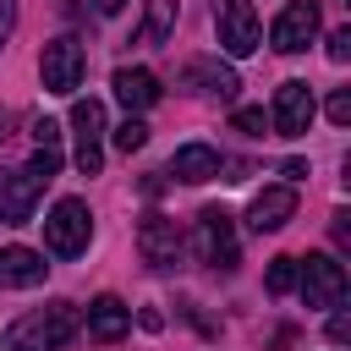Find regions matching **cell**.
I'll return each instance as SVG.
<instances>
[{
	"mask_svg": "<svg viewBox=\"0 0 351 351\" xmlns=\"http://www.w3.org/2000/svg\"><path fill=\"white\" fill-rule=\"evenodd\" d=\"M329 340H335V346H346V340H351V318H346V313H335V318H329Z\"/></svg>",
	"mask_w": 351,
	"mask_h": 351,
	"instance_id": "cell-25",
	"label": "cell"
},
{
	"mask_svg": "<svg viewBox=\"0 0 351 351\" xmlns=\"http://www.w3.org/2000/svg\"><path fill=\"white\" fill-rule=\"evenodd\" d=\"M296 285H302V302H307V307H340V302H346V269H340V258H329V252L296 258Z\"/></svg>",
	"mask_w": 351,
	"mask_h": 351,
	"instance_id": "cell-3",
	"label": "cell"
},
{
	"mask_svg": "<svg viewBox=\"0 0 351 351\" xmlns=\"http://www.w3.org/2000/svg\"><path fill=\"white\" fill-rule=\"evenodd\" d=\"M181 88L186 93H208V99H236L241 77L230 66H219V60H186L181 66Z\"/></svg>",
	"mask_w": 351,
	"mask_h": 351,
	"instance_id": "cell-12",
	"label": "cell"
},
{
	"mask_svg": "<svg viewBox=\"0 0 351 351\" xmlns=\"http://www.w3.org/2000/svg\"><path fill=\"white\" fill-rule=\"evenodd\" d=\"M137 252H143L148 269H176V258H181V230H176V219L148 214V219L137 225Z\"/></svg>",
	"mask_w": 351,
	"mask_h": 351,
	"instance_id": "cell-10",
	"label": "cell"
},
{
	"mask_svg": "<svg viewBox=\"0 0 351 351\" xmlns=\"http://www.w3.org/2000/svg\"><path fill=\"white\" fill-rule=\"evenodd\" d=\"M176 33V0H143V27L137 44H165Z\"/></svg>",
	"mask_w": 351,
	"mask_h": 351,
	"instance_id": "cell-19",
	"label": "cell"
},
{
	"mask_svg": "<svg viewBox=\"0 0 351 351\" xmlns=\"http://www.w3.org/2000/svg\"><path fill=\"white\" fill-rule=\"evenodd\" d=\"M143 143H148V126H143L137 115H126V121L115 126V148H121V154H137Z\"/></svg>",
	"mask_w": 351,
	"mask_h": 351,
	"instance_id": "cell-21",
	"label": "cell"
},
{
	"mask_svg": "<svg viewBox=\"0 0 351 351\" xmlns=\"http://www.w3.org/2000/svg\"><path fill=\"white\" fill-rule=\"evenodd\" d=\"M82 324H88V335H93L99 346H115V340H121V335L132 329V307H126L121 296H93V302H88V318H82Z\"/></svg>",
	"mask_w": 351,
	"mask_h": 351,
	"instance_id": "cell-14",
	"label": "cell"
},
{
	"mask_svg": "<svg viewBox=\"0 0 351 351\" xmlns=\"http://www.w3.org/2000/svg\"><path fill=\"white\" fill-rule=\"evenodd\" d=\"M313 38H318V0H285V11L269 27V44L280 55H302Z\"/></svg>",
	"mask_w": 351,
	"mask_h": 351,
	"instance_id": "cell-8",
	"label": "cell"
},
{
	"mask_svg": "<svg viewBox=\"0 0 351 351\" xmlns=\"http://www.w3.org/2000/svg\"><path fill=\"white\" fill-rule=\"evenodd\" d=\"M192 247H197V258H203L208 269H236L241 241H236V225H230V214H225L219 203H208V208L197 214V236H192Z\"/></svg>",
	"mask_w": 351,
	"mask_h": 351,
	"instance_id": "cell-4",
	"label": "cell"
},
{
	"mask_svg": "<svg viewBox=\"0 0 351 351\" xmlns=\"http://www.w3.org/2000/svg\"><path fill=\"white\" fill-rule=\"evenodd\" d=\"M313 88L307 82H280L274 88V110H269V126L280 132V137H302L307 126H313Z\"/></svg>",
	"mask_w": 351,
	"mask_h": 351,
	"instance_id": "cell-9",
	"label": "cell"
},
{
	"mask_svg": "<svg viewBox=\"0 0 351 351\" xmlns=\"http://www.w3.org/2000/svg\"><path fill=\"white\" fill-rule=\"evenodd\" d=\"M346 219H351V214L340 208V214H335V241H340V247H351V225H346Z\"/></svg>",
	"mask_w": 351,
	"mask_h": 351,
	"instance_id": "cell-27",
	"label": "cell"
},
{
	"mask_svg": "<svg viewBox=\"0 0 351 351\" xmlns=\"http://www.w3.org/2000/svg\"><path fill=\"white\" fill-rule=\"evenodd\" d=\"M88 236H93V214H88L82 197H60V203L44 214V247H49L55 258H77V252L88 247Z\"/></svg>",
	"mask_w": 351,
	"mask_h": 351,
	"instance_id": "cell-2",
	"label": "cell"
},
{
	"mask_svg": "<svg viewBox=\"0 0 351 351\" xmlns=\"http://www.w3.org/2000/svg\"><path fill=\"white\" fill-rule=\"evenodd\" d=\"M5 137H11V115L0 110V143H5Z\"/></svg>",
	"mask_w": 351,
	"mask_h": 351,
	"instance_id": "cell-30",
	"label": "cell"
},
{
	"mask_svg": "<svg viewBox=\"0 0 351 351\" xmlns=\"http://www.w3.org/2000/svg\"><path fill=\"white\" fill-rule=\"evenodd\" d=\"M230 126H236V132H247V137H263V132H269V115H263V110H236V115H230Z\"/></svg>",
	"mask_w": 351,
	"mask_h": 351,
	"instance_id": "cell-22",
	"label": "cell"
},
{
	"mask_svg": "<svg viewBox=\"0 0 351 351\" xmlns=\"http://www.w3.org/2000/svg\"><path fill=\"white\" fill-rule=\"evenodd\" d=\"M44 274H49L44 252H33V247H0V285L33 291V285H44Z\"/></svg>",
	"mask_w": 351,
	"mask_h": 351,
	"instance_id": "cell-16",
	"label": "cell"
},
{
	"mask_svg": "<svg viewBox=\"0 0 351 351\" xmlns=\"http://www.w3.org/2000/svg\"><path fill=\"white\" fill-rule=\"evenodd\" d=\"M280 176H285V181H302V176H307V165H302V159H285V165H280Z\"/></svg>",
	"mask_w": 351,
	"mask_h": 351,
	"instance_id": "cell-28",
	"label": "cell"
},
{
	"mask_svg": "<svg viewBox=\"0 0 351 351\" xmlns=\"http://www.w3.org/2000/svg\"><path fill=\"white\" fill-rule=\"evenodd\" d=\"M121 5H126V0H93V11H99V16H115Z\"/></svg>",
	"mask_w": 351,
	"mask_h": 351,
	"instance_id": "cell-29",
	"label": "cell"
},
{
	"mask_svg": "<svg viewBox=\"0 0 351 351\" xmlns=\"http://www.w3.org/2000/svg\"><path fill=\"white\" fill-rule=\"evenodd\" d=\"M170 176H176V181H186V186H203V181H214V176H219V154H214L208 143H186V148H176Z\"/></svg>",
	"mask_w": 351,
	"mask_h": 351,
	"instance_id": "cell-17",
	"label": "cell"
},
{
	"mask_svg": "<svg viewBox=\"0 0 351 351\" xmlns=\"http://www.w3.org/2000/svg\"><path fill=\"white\" fill-rule=\"evenodd\" d=\"M110 88H115V99L126 104V115H143L148 104H159V77H154L148 66H121Z\"/></svg>",
	"mask_w": 351,
	"mask_h": 351,
	"instance_id": "cell-15",
	"label": "cell"
},
{
	"mask_svg": "<svg viewBox=\"0 0 351 351\" xmlns=\"http://www.w3.org/2000/svg\"><path fill=\"white\" fill-rule=\"evenodd\" d=\"M324 110H329V121H335V126H346V121H351V88H335Z\"/></svg>",
	"mask_w": 351,
	"mask_h": 351,
	"instance_id": "cell-23",
	"label": "cell"
},
{
	"mask_svg": "<svg viewBox=\"0 0 351 351\" xmlns=\"http://www.w3.org/2000/svg\"><path fill=\"white\" fill-rule=\"evenodd\" d=\"M27 170L44 176V181H55V170H60V126L49 115L33 121V159H27Z\"/></svg>",
	"mask_w": 351,
	"mask_h": 351,
	"instance_id": "cell-18",
	"label": "cell"
},
{
	"mask_svg": "<svg viewBox=\"0 0 351 351\" xmlns=\"http://www.w3.org/2000/svg\"><path fill=\"white\" fill-rule=\"evenodd\" d=\"M11 27H16V0H0V44L11 38Z\"/></svg>",
	"mask_w": 351,
	"mask_h": 351,
	"instance_id": "cell-26",
	"label": "cell"
},
{
	"mask_svg": "<svg viewBox=\"0 0 351 351\" xmlns=\"http://www.w3.org/2000/svg\"><path fill=\"white\" fill-rule=\"evenodd\" d=\"M71 132H77V170L82 176H99L104 170V148H99V137H104V104L99 99H77L71 104Z\"/></svg>",
	"mask_w": 351,
	"mask_h": 351,
	"instance_id": "cell-7",
	"label": "cell"
},
{
	"mask_svg": "<svg viewBox=\"0 0 351 351\" xmlns=\"http://www.w3.org/2000/svg\"><path fill=\"white\" fill-rule=\"evenodd\" d=\"M291 214H296V186H291V181H280V186H263V192L252 197V208H247V225L263 236V230H280Z\"/></svg>",
	"mask_w": 351,
	"mask_h": 351,
	"instance_id": "cell-13",
	"label": "cell"
},
{
	"mask_svg": "<svg viewBox=\"0 0 351 351\" xmlns=\"http://www.w3.org/2000/svg\"><path fill=\"white\" fill-rule=\"evenodd\" d=\"M329 60H335V66L351 60V27H335V33H329Z\"/></svg>",
	"mask_w": 351,
	"mask_h": 351,
	"instance_id": "cell-24",
	"label": "cell"
},
{
	"mask_svg": "<svg viewBox=\"0 0 351 351\" xmlns=\"http://www.w3.org/2000/svg\"><path fill=\"white\" fill-rule=\"evenodd\" d=\"M214 27H219V49L225 55H252L258 49V38H263V27H258V11H252V0H214Z\"/></svg>",
	"mask_w": 351,
	"mask_h": 351,
	"instance_id": "cell-5",
	"label": "cell"
},
{
	"mask_svg": "<svg viewBox=\"0 0 351 351\" xmlns=\"http://www.w3.org/2000/svg\"><path fill=\"white\" fill-rule=\"evenodd\" d=\"M82 66H88V55H82L77 38H49L44 55H38V77H44V88L60 93V99L82 88Z\"/></svg>",
	"mask_w": 351,
	"mask_h": 351,
	"instance_id": "cell-6",
	"label": "cell"
},
{
	"mask_svg": "<svg viewBox=\"0 0 351 351\" xmlns=\"http://www.w3.org/2000/svg\"><path fill=\"white\" fill-rule=\"evenodd\" d=\"M77 329H82V313H77L71 302H49V307L16 318V324L0 335V351H60V346L77 340Z\"/></svg>",
	"mask_w": 351,
	"mask_h": 351,
	"instance_id": "cell-1",
	"label": "cell"
},
{
	"mask_svg": "<svg viewBox=\"0 0 351 351\" xmlns=\"http://www.w3.org/2000/svg\"><path fill=\"white\" fill-rule=\"evenodd\" d=\"M269 296H285V291H296V258H269Z\"/></svg>",
	"mask_w": 351,
	"mask_h": 351,
	"instance_id": "cell-20",
	"label": "cell"
},
{
	"mask_svg": "<svg viewBox=\"0 0 351 351\" xmlns=\"http://www.w3.org/2000/svg\"><path fill=\"white\" fill-rule=\"evenodd\" d=\"M44 186H49V181L33 176V170H11V176H0V219H5V225L33 219V203H38Z\"/></svg>",
	"mask_w": 351,
	"mask_h": 351,
	"instance_id": "cell-11",
	"label": "cell"
}]
</instances>
